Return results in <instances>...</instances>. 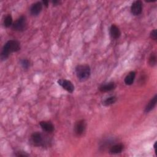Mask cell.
I'll list each match as a JSON object with an SVG mask.
<instances>
[{
    "mask_svg": "<svg viewBox=\"0 0 157 157\" xmlns=\"http://www.w3.org/2000/svg\"><path fill=\"white\" fill-rule=\"evenodd\" d=\"M20 50V44L16 40H8L2 48L1 58L2 60L6 59L13 52H17Z\"/></svg>",
    "mask_w": 157,
    "mask_h": 157,
    "instance_id": "obj_1",
    "label": "cell"
},
{
    "mask_svg": "<svg viewBox=\"0 0 157 157\" xmlns=\"http://www.w3.org/2000/svg\"><path fill=\"white\" fill-rule=\"evenodd\" d=\"M75 73L78 79L80 82H84L89 78L91 74V69L87 64L78 65L75 67Z\"/></svg>",
    "mask_w": 157,
    "mask_h": 157,
    "instance_id": "obj_2",
    "label": "cell"
},
{
    "mask_svg": "<svg viewBox=\"0 0 157 157\" xmlns=\"http://www.w3.org/2000/svg\"><path fill=\"white\" fill-rule=\"evenodd\" d=\"M29 142L33 145L36 147L44 146L47 144L45 136L39 132H36L31 134Z\"/></svg>",
    "mask_w": 157,
    "mask_h": 157,
    "instance_id": "obj_3",
    "label": "cell"
},
{
    "mask_svg": "<svg viewBox=\"0 0 157 157\" xmlns=\"http://www.w3.org/2000/svg\"><path fill=\"white\" fill-rule=\"evenodd\" d=\"M26 26V18L25 16L20 17L13 24L12 28L13 30L17 31H23L25 29Z\"/></svg>",
    "mask_w": 157,
    "mask_h": 157,
    "instance_id": "obj_4",
    "label": "cell"
},
{
    "mask_svg": "<svg viewBox=\"0 0 157 157\" xmlns=\"http://www.w3.org/2000/svg\"><path fill=\"white\" fill-rule=\"evenodd\" d=\"M57 82L58 85H59L63 89H64L69 93H72L74 91V85L71 81L66 79H59L58 80Z\"/></svg>",
    "mask_w": 157,
    "mask_h": 157,
    "instance_id": "obj_5",
    "label": "cell"
},
{
    "mask_svg": "<svg viewBox=\"0 0 157 157\" xmlns=\"http://www.w3.org/2000/svg\"><path fill=\"white\" fill-rule=\"evenodd\" d=\"M86 124L84 120H80L77 121L74 126V132L77 136H81L86 129Z\"/></svg>",
    "mask_w": 157,
    "mask_h": 157,
    "instance_id": "obj_6",
    "label": "cell"
},
{
    "mask_svg": "<svg viewBox=\"0 0 157 157\" xmlns=\"http://www.w3.org/2000/svg\"><path fill=\"white\" fill-rule=\"evenodd\" d=\"M142 2L141 1L137 0L133 2L131 7V13L134 15H139L142 11Z\"/></svg>",
    "mask_w": 157,
    "mask_h": 157,
    "instance_id": "obj_7",
    "label": "cell"
},
{
    "mask_svg": "<svg viewBox=\"0 0 157 157\" xmlns=\"http://www.w3.org/2000/svg\"><path fill=\"white\" fill-rule=\"evenodd\" d=\"M42 2H36L32 4L30 8V12L33 16L38 15L42 9Z\"/></svg>",
    "mask_w": 157,
    "mask_h": 157,
    "instance_id": "obj_8",
    "label": "cell"
},
{
    "mask_svg": "<svg viewBox=\"0 0 157 157\" xmlns=\"http://www.w3.org/2000/svg\"><path fill=\"white\" fill-rule=\"evenodd\" d=\"M39 124L42 129L47 132H52L54 131V126L50 121H42L39 123Z\"/></svg>",
    "mask_w": 157,
    "mask_h": 157,
    "instance_id": "obj_9",
    "label": "cell"
},
{
    "mask_svg": "<svg viewBox=\"0 0 157 157\" xmlns=\"http://www.w3.org/2000/svg\"><path fill=\"white\" fill-rule=\"evenodd\" d=\"M110 34L112 38L118 39L121 35V32L118 26L115 25H112L110 28Z\"/></svg>",
    "mask_w": 157,
    "mask_h": 157,
    "instance_id": "obj_10",
    "label": "cell"
},
{
    "mask_svg": "<svg viewBox=\"0 0 157 157\" xmlns=\"http://www.w3.org/2000/svg\"><path fill=\"white\" fill-rule=\"evenodd\" d=\"M124 149V145L122 144H117L112 146L109 150L110 154H118L120 153Z\"/></svg>",
    "mask_w": 157,
    "mask_h": 157,
    "instance_id": "obj_11",
    "label": "cell"
},
{
    "mask_svg": "<svg viewBox=\"0 0 157 157\" xmlns=\"http://www.w3.org/2000/svg\"><path fill=\"white\" fill-rule=\"evenodd\" d=\"M156 102H157V95L155 94V96L148 102V103L146 105L144 110L145 112L148 113L150 112L151 110H153L156 104Z\"/></svg>",
    "mask_w": 157,
    "mask_h": 157,
    "instance_id": "obj_12",
    "label": "cell"
},
{
    "mask_svg": "<svg viewBox=\"0 0 157 157\" xmlns=\"http://www.w3.org/2000/svg\"><path fill=\"white\" fill-rule=\"evenodd\" d=\"M115 88V83L113 82H109L105 84H102L99 87V90L101 92H107L113 90Z\"/></svg>",
    "mask_w": 157,
    "mask_h": 157,
    "instance_id": "obj_13",
    "label": "cell"
},
{
    "mask_svg": "<svg viewBox=\"0 0 157 157\" xmlns=\"http://www.w3.org/2000/svg\"><path fill=\"white\" fill-rule=\"evenodd\" d=\"M136 77V72L134 71L130 72L124 78V83L127 85H131L133 83Z\"/></svg>",
    "mask_w": 157,
    "mask_h": 157,
    "instance_id": "obj_14",
    "label": "cell"
},
{
    "mask_svg": "<svg viewBox=\"0 0 157 157\" xmlns=\"http://www.w3.org/2000/svg\"><path fill=\"white\" fill-rule=\"evenodd\" d=\"M117 101V98L115 96H110L106 98L102 102V104L105 106H109L113 104Z\"/></svg>",
    "mask_w": 157,
    "mask_h": 157,
    "instance_id": "obj_15",
    "label": "cell"
},
{
    "mask_svg": "<svg viewBox=\"0 0 157 157\" xmlns=\"http://www.w3.org/2000/svg\"><path fill=\"white\" fill-rule=\"evenodd\" d=\"M12 17L10 15H7L4 20V25L6 28H9L12 26Z\"/></svg>",
    "mask_w": 157,
    "mask_h": 157,
    "instance_id": "obj_16",
    "label": "cell"
},
{
    "mask_svg": "<svg viewBox=\"0 0 157 157\" xmlns=\"http://www.w3.org/2000/svg\"><path fill=\"white\" fill-rule=\"evenodd\" d=\"M148 63L151 66H154L156 65V56L154 53H151L149 59H148Z\"/></svg>",
    "mask_w": 157,
    "mask_h": 157,
    "instance_id": "obj_17",
    "label": "cell"
},
{
    "mask_svg": "<svg viewBox=\"0 0 157 157\" xmlns=\"http://www.w3.org/2000/svg\"><path fill=\"white\" fill-rule=\"evenodd\" d=\"M20 64H21L22 67L23 69H28L29 66H30V62L27 59H21L20 61Z\"/></svg>",
    "mask_w": 157,
    "mask_h": 157,
    "instance_id": "obj_18",
    "label": "cell"
},
{
    "mask_svg": "<svg viewBox=\"0 0 157 157\" xmlns=\"http://www.w3.org/2000/svg\"><path fill=\"white\" fill-rule=\"evenodd\" d=\"M14 155L15 156H23V157H26V156H28L29 155L28 153H26V152H24V151H17Z\"/></svg>",
    "mask_w": 157,
    "mask_h": 157,
    "instance_id": "obj_19",
    "label": "cell"
},
{
    "mask_svg": "<svg viewBox=\"0 0 157 157\" xmlns=\"http://www.w3.org/2000/svg\"><path fill=\"white\" fill-rule=\"evenodd\" d=\"M150 37L154 40H156L157 39V33L156 29H153L150 33Z\"/></svg>",
    "mask_w": 157,
    "mask_h": 157,
    "instance_id": "obj_20",
    "label": "cell"
},
{
    "mask_svg": "<svg viewBox=\"0 0 157 157\" xmlns=\"http://www.w3.org/2000/svg\"><path fill=\"white\" fill-rule=\"evenodd\" d=\"M42 4H44L45 7H48V3H49V2H48V1H47V0H44V1H42Z\"/></svg>",
    "mask_w": 157,
    "mask_h": 157,
    "instance_id": "obj_21",
    "label": "cell"
},
{
    "mask_svg": "<svg viewBox=\"0 0 157 157\" xmlns=\"http://www.w3.org/2000/svg\"><path fill=\"white\" fill-rule=\"evenodd\" d=\"M60 1H57V0H55V1H52V3L53 4V6H57L59 4Z\"/></svg>",
    "mask_w": 157,
    "mask_h": 157,
    "instance_id": "obj_22",
    "label": "cell"
},
{
    "mask_svg": "<svg viewBox=\"0 0 157 157\" xmlns=\"http://www.w3.org/2000/svg\"><path fill=\"white\" fill-rule=\"evenodd\" d=\"M156 143H157V142L156 141L155 142V144H154V145H153V147H154V150H155V153H156V155H157V151H156Z\"/></svg>",
    "mask_w": 157,
    "mask_h": 157,
    "instance_id": "obj_23",
    "label": "cell"
}]
</instances>
